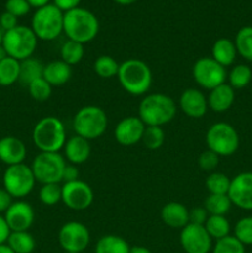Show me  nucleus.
Returning <instances> with one entry per match:
<instances>
[{
    "instance_id": "f257e3e1",
    "label": "nucleus",
    "mask_w": 252,
    "mask_h": 253,
    "mask_svg": "<svg viewBox=\"0 0 252 253\" xmlns=\"http://www.w3.org/2000/svg\"><path fill=\"white\" fill-rule=\"evenodd\" d=\"M177 114V105L169 95L163 93L148 94L138 105V118L146 126H160L170 123Z\"/></svg>"
},
{
    "instance_id": "f03ea898",
    "label": "nucleus",
    "mask_w": 252,
    "mask_h": 253,
    "mask_svg": "<svg viewBox=\"0 0 252 253\" xmlns=\"http://www.w3.org/2000/svg\"><path fill=\"white\" fill-rule=\"evenodd\" d=\"M118 79L125 91L135 96L145 95L152 85V72L146 62L130 58L120 63Z\"/></svg>"
},
{
    "instance_id": "7ed1b4c3",
    "label": "nucleus",
    "mask_w": 252,
    "mask_h": 253,
    "mask_svg": "<svg viewBox=\"0 0 252 253\" xmlns=\"http://www.w3.org/2000/svg\"><path fill=\"white\" fill-rule=\"evenodd\" d=\"M63 32L68 40L88 43L99 32V20L95 15L83 7H77L64 12Z\"/></svg>"
},
{
    "instance_id": "20e7f679",
    "label": "nucleus",
    "mask_w": 252,
    "mask_h": 253,
    "mask_svg": "<svg viewBox=\"0 0 252 253\" xmlns=\"http://www.w3.org/2000/svg\"><path fill=\"white\" fill-rule=\"evenodd\" d=\"M32 141L40 152H59L67 141L64 124L56 116H44L34 126Z\"/></svg>"
},
{
    "instance_id": "39448f33",
    "label": "nucleus",
    "mask_w": 252,
    "mask_h": 253,
    "mask_svg": "<svg viewBox=\"0 0 252 253\" xmlns=\"http://www.w3.org/2000/svg\"><path fill=\"white\" fill-rule=\"evenodd\" d=\"M108 127V115L96 105H86L79 109L73 118L76 135L91 141L101 137Z\"/></svg>"
},
{
    "instance_id": "423d86ee",
    "label": "nucleus",
    "mask_w": 252,
    "mask_h": 253,
    "mask_svg": "<svg viewBox=\"0 0 252 253\" xmlns=\"http://www.w3.org/2000/svg\"><path fill=\"white\" fill-rule=\"evenodd\" d=\"M64 12L56 5L47 4L36 10L31 20V29L42 41H52L63 32Z\"/></svg>"
},
{
    "instance_id": "0eeeda50",
    "label": "nucleus",
    "mask_w": 252,
    "mask_h": 253,
    "mask_svg": "<svg viewBox=\"0 0 252 253\" xmlns=\"http://www.w3.org/2000/svg\"><path fill=\"white\" fill-rule=\"evenodd\" d=\"M37 40L31 27L17 25L15 29L4 32L1 44L7 56L21 62L32 57L37 47Z\"/></svg>"
},
{
    "instance_id": "6e6552de",
    "label": "nucleus",
    "mask_w": 252,
    "mask_h": 253,
    "mask_svg": "<svg viewBox=\"0 0 252 253\" xmlns=\"http://www.w3.org/2000/svg\"><path fill=\"white\" fill-rule=\"evenodd\" d=\"M208 150L216 153L219 157H229L234 155L240 146V137L232 125L227 123H215L208 128L207 136Z\"/></svg>"
},
{
    "instance_id": "1a4fd4ad",
    "label": "nucleus",
    "mask_w": 252,
    "mask_h": 253,
    "mask_svg": "<svg viewBox=\"0 0 252 253\" xmlns=\"http://www.w3.org/2000/svg\"><path fill=\"white\" fill-rule=\"evenodd\" d=\"M66 158L59 152H40L30 166L36 182L41 184L62 182Z\"/></svg>"
},
{
    "instance_id": "9d476101",
    "label": "nucleus",
    "mask_w": 252,
    "mask_h": 253,
    "mask_svg": "<svg viewBox=\"0 0 252 253\" xmlns=\"http://www.w3.org/2000/svg\"><path fill=\"white\" fill-rule=\"evenodd\" d=\"M36 179L30 166L25 163L9 166L2 175L4 189L15 199H22L34 190Z\"/></svg>"
},
{
    "instance_id": "9b49d317",
    "label": "nucleus",
    "mask_w": 252,
    "mask_h": 253,
    "mask_svg": "<svg viewBox=\"0 0 252 253\" xmlns=\"http://www.w3.org/2000/svg\"><path fill=\"white\" fill-rule=\"evenodd\" d=\"M193 79L203 89L211 90L227 78L226 68L215 62L211 57H202L194 63L192 69Z\"/></svg>"
},
{
    "instance_id": "f8f14e48",
    "label": "nucleus",
    "mask_w": 252,
    "mask_h": 253,
    "mask_svg": "<svg viewBox=\"0 0 252 253\" xmlns=\"http://www.w3.org/2000/svg\"><path fill=\"white\" fill-rule=\"evenodd\" d=\"M58 242L64 252L82 253L90 244V232L82 222L68 221L59 229Z\"/></svg>"
},
{
    "instance_id": "ddd939ff",
    "label": "nucleus",
    "mask_w": 252,
    "mask_h": 253,
    "mask_svg": "<svg viewBox=\"0 0 252 253\" xmlns=\"http://www.w3.org/2000/svg\"><path fill=\"white\" fill-rule=\"evenodd\" d=\"M93 189L83 180L78 179L62 185V202L68 209L82 211L88 209L93 204Z\"/></svg>"
},
{
    "instance_id": "4468645a",
    "label": "nucleus",
    "mask_w": 252,
    "mask_h": 253,
    "mask_svg": "<svg viewBox=\"0 0 252 253\" xmlns=\"http://www.w3.org/2000/svg\"><path fill=\"white\" fill-rule=\"evenodd\" d=\"M179 242L185 253H209L212 250V239L204 225L189 222L180 230Z\"/></svg>"
},
{
    "instance_id": "2eb2a0df",
    "label": "nucleus",
    "mask_w": 252,
    "mask_h": 253,
    "mask_svg": "<svg viewBox=\"0 0 252 253\" xmlns=\"http://www.w3.org/2000/svg\"><path fill=\"white\" fill-rule=\"evenodd\" d=\"M4 217L10 231H29L35 221L34 208L25 200L12 202Z\"/></svg>"
},
{
    "instance_id": "dca6fc26",
    "label": "nucleus",
    "mask_w": 252,
    "mask_h": 253,
    "mask_svg": "<svg viewBox=\"0 0 252 253\" xmlns=\"http://www.w3.org/2000/svg\"><path fill=\"white\" fill-rule=\"evenodd\" d=\"M227 195L239 209L252 210V172H242L232 178Z\"/></svg>"
},
{
    "instance_id": "f3484780",
    "label": "nucleus",
    "mask_w": 252,
    "mask_h": 253,
    "mask_svg": "<svg viewBox=\"0 0 252 253\" xmlns=\"http://www.w3.org/2000/svg\"><path fill=\"white\" fill-rule=\"evenodd\" d=\"M146 125L138 116H127L120 120L114 130V137L121 146H133L142 140Z\"/></svg>"
},
{
    "instance_id": "a211bd4d",
    "label": "nucleus",
    "mask_w": 252,
    "mask_h": 253,
    "mask_svg": "<svg viewBox=\"0 0 252 253\" xmlns=\"http://www.w3.org/2000/svg\"><path fill=\"white\" fill-rule=\"evenodd\" d=\"M179 108L183 113L192 119H200L207 114L208 99L199 89H185L179 98Z\"/></svg>"
},
{
    "instance_id": "6ab92c4d",
    "label": "nucleus",
    "mask_w": 252,
    "mask_h": 253,
    "mask_svg": "<svg viewBox=\"0 0 252 253\" xmlns=\"http://www.w3.org/2000/svg\"><path fill=\"white\" fill-rule=\"evenodd\" d=\"M27 150L25 143L15 136H5L0 138V162L9 166L24 163Z\"/></svg>"
},
{
    "instance_id": "aec40b11",
    "label": "nucleus",
    "mask_w": 252,
    "mask_h": 253,
    "mask_svg": "<svg viewBox=\"0 0 252 253\" xmlns=\"http://www.w3.org/2000/svg\"><path fill=\"white\" fill-rule=\"evenodd\" d=\"M161 219L170 229H179L189 224V209L178 202H169L161 209Z\"/></svg>"
},
{
    "instance_id": "412c9836",
    "label": "nucleus",
    "mask_w": 252,
    "mask_h": 253,
    "mask_svg": "<svg viewBox=\"0 0 252 253\" xmlns=\"http://www.w3.org/2000/svg\"><path fill=\"white\" fill-rule=\"evenodd\" d=\"M64 158L72 165H82L90 157V141L74 135L69 137L64 143Z\"/></svg>"
},
{
    "instance_id": "4be33fe9",
    "label": "nucleus",
    "mask_w": 252,
    "mask_h": 253,
    "mask_svg": "<svg viewBox=\"0 0 252 253\" xmlns=\"http://www.w3.org/2000/svg\"><path fill=\"white\" fill-rule=\"evenodd\" d=\"M207 99L210 110L215 113H225L234 104L235 89H232L227 83H222L216 88L211 89Z\"/></svg>"
},
{
    "instance_id": "5701e85b",
    "label": "nucleus",
    "mask_w": 252,
    "mask_h": 253,
    "mask_svg": "<svg viewBox=\"0 0 252 253\" xmlns=\"http://www.w3.org/2000/svg\"><path fill=\"white\" fill-rule=\"evenodd\" d=\"M43 78L52 86L64 85L72 78V67L62 59L49 62V63L44 64Z\"/></svg>"
},
{
    "instance_id": "b1692460",
    "label": "nucleus",
    "mask_w": 252,
    "mask_h": 253,
    "mask_svg": "<svg viewBox=\"0 0 252 253\" xmlns=\"http://www.w3.org/2000/svg\"><path fill=\"white\" fill-rule=\"evenodd\" d=\"M237 49L235 42L230 39H219L211 47V58L222 67L232 66L236 59Z\"/></svg>"
},
{
    "instance_id": "393cba45",
    "label": "nucleus",
    "mask_w": 252,
    "mask_h": 253,
    "mask_svg": "<svg viewBox=\"0 0 252 253\" xmlns=\"http://www.w3.org/2000/svg\"><path fill=\"white\" fill-rule=\"evenodd\" d=\"M43 68L44 64H42V62L37 58L30 57V58L24 59L20 62L19 82L27 86L34 81L43 77Z\"/></svg>"
},
{
    "instance_id": "a878e982",
    "label": "nucleus",
    "mask_w": 252,
    "mask_h": 253,
    "mask_svg": "<svg viewBox=\"0 0 252 253\" xmlns=\"http://www.w3.org/2000/svg\"><path fill=\"white\" fill-rule=\"evenodd\" d=\"M130 245L116 235H105L96 242L95 253H130Z\"/></svg>"
},
{
    "instance_id": "bb28decb",
    "label": "nucleus",
    "mask_w": 252,
    "mask_h": 253,
    "mask_svg": "<svg viewBox=\"0 0 252 253\" xmlns=\"http://www.w3.org/2000/svg\"><path fill=\"white\" fill-rule=\"evenodd\" d=\"M6 245L15 253H32L36 247V241L29 231H11Z\"/></svg>"
},
{
    "instance_id": "cd10ccee",
    "label": "nucleus",
    "mask_w": 252,
    "mask_h": 253,
    "mask_svg": "<svg viewBox=\"0 0 252 253\" xmlns=\"http://www.w3.org/2000/svg\"><path fill=\"white\" fill-rule=\"evenodd\" d=\"M204 227L208 234L210 235V237L215 241L229 236L230 230H231L229 220L221 215H209L207 222L204 224Z\"/></svg>"
},
{
    "instance_id": "c85d7f7f",
    "label": "nucleus",
    "mask_w": 252,
    "mask_h": 253,
    "mask_svg": "<svg viewBox=\"0 0 252 253\" xmlns=\"http://www.w3.org/2000/svg\"><path fill=\"white\" fill-rule=\"evenodd\" d=\"M20 61L6 57L0 61V86H9L19 82Z\"/></svg>"
},
{
    "instance_id": "c756f323",
    "label": "nucleus",
    "mask_w": 252,
    "mask_h": 253,
    "mask_svg": "<svg viewBox=\"0 0 252 253\" xmlns=\"http://www.w3.org/2000/svg\"><path fill=\"white\" fill-rule=\"evenodd\" d=\"M232 203L227 194H209L204 202V209L209 215L225 216L230 211Z\"/></svg>"
},
{
    "instance_id": "7c9ffc66",
    "label": "nucleus",
    "mask_w": 252,
    "mask_h": 253,
    "mask_svg": "<svg viewBox=\"0 0 252 253\" xmlns=\"http://www.w3.org/2000/svg\"><path fill=\"white\" fill-rule=\"evenodd\" d=\"M237 54L246 61L252 62V26H244L237 31L235 37Z\"/></svg>"
},
{
    "instance_id": "2f4dec72",
    "label": "nucleus",
    "mask_w": 252,
    "mask_h": 253,
    "mask_svg": "<svg viewBox=\"0 0 252 253\" xmlns=\"http://www.w3.org/2000/svg\"><path fill=\"white\" fill-rule=\"evenodd\" d=\"M84 53V44L72 40H67L61 47V59L71 67L78 64L83 59Z\"/></svg>"
},
{
    "instance_id": "473e14b6",
    "label": "nucleus",
    "mask_w": 252,
    "mask_h": 253,
    "mask_svg": "<svg viewBox=\"0 0 252 253\" xmlns=\"http://www.w3.org/2000/svg\"><path fill=\"white\" fill-rule=\"evenodd\" d=\"M119 67H120V63H118L115 58H113L111 56H108V54H103V56H99L95 59L93 68L94 72L100 78L110 79L118 76Z\"/></svg>"
},
{
    "instance_id": "72a5a7b5",
    "label": "nucleus",
    "mask_w": 252,
    "mask_h": 253,
    "mask_svg": "<svg viewBox=\"0 0 252 253\" xmlns=\"http://www.w3.org/2000/svg\"><path fill=\"white\" fill-rule=\"evenodd\" d=\"M229 85L232 89H242L246 85H249V83L252 79V71L247 64H236L231 68L229 76Z\"/></svg>"
},
{
    "instance_id": "f704fd0d",
    "label": "nucleus",
    "mask_w": 252,
    "mask_h": 253,
    "mask_svg": "<svg viewBox=\"0 0 252 253\" xmlns=\"http://www.w3.org/2000/svg\"><path fill=\"white\" fill-rule=\"evenodd\" d=\"M230 183H231V179L226 174L212 172L205 180V187L209 194H227L230 189Z\"/></svg>"
},
{
    "instance_id": "c9c22d12",
    "label": "nucleus",
    "mask_w": 252,
    "mask_h": 253,
    "mask_svg": "<svg viewBox=\"0 0 252 253\" xmlns=\"http://www.w3.org/2000/svg\"><path fill=\"white\" fill-rule=\"evenodd\" d=\"M165 140L166 133L162 127H160V126H146L141 141L146 146V148L151 151H156L162 147Z\"/></svg>"
},
{
    "instance_id": "e433bc0d",
    "label": "nucleus",
    "mask_w": 252,
    "mask_h": 253,
    "mask_svg": "<svg viewBox=\"0 0 252 253\" xmlns=\"http://www.w3.org/2000/svg\"><path fill=\"white\" fill-rule=\"evenodd\" d=\"M39 197L42 204L47 207H53L62 202V185H59V183L42 184L40 188Z\"/></svg>"
},
{
    "instance_id": "4c0bfd02",
    "label": "nucleus",
    "mask_w": 252,
    "mask_h": 253,
    "mask_svg": "<svg viewBox=\"0 0 252 253\" xmlns=\"http://www.w3.org/2000/svg\"><path fill=\"white\" fill-rule=\"evenodd\" d=\"M212 253H246L245 246L234 236H229L220 239L215 241V245L212 246Z\"/></svg>"
},
{
    "instance_id": "58836bf2",
    "label": "nucleus",
    "mask_w": 252,
    "mask_h": 253,
    "mask_svg": "<svg viewBox=\"0 0 252 253\" xmlns=\"http://www.w3.org/2000/svg\"><path fill=\"white\" fill-rule=\"evenodd\" d=\"M31 98L36 101H46L52 95V85L42 77L27 85Z\"/></svg>"
},
{
    "instance_id": "ea45409f",
    "label": "nucleus",
    "mask_w": 252,
    "mask_h": 253,
    "mask_svg": "<svg viewBox=\"0 0 252 253\" xmlns=\"http://www.w3.org/2000/svg\"><path fill=\"white\" fill-rule=\"evenodd\" d=\"M234 236L244 246L252 245V216H245L236 222L234 229Z\"/></svg>"
},
{
    "instance_id": "a19ab883",
    "label": "nucleus",
    "mask_w": 252,
    "mask_h": 253,
    "mask_svg": "<svg viewBox=\"0 0 252 253\" xmlns=\"http://www.w3.org/2000/svg\"><path fill=\"white\" fill-rule=\"evenodd\" d=\"M219 156L212 151L207 150L202 152L198 158V166L204 172H212L219 165Z\"/></svg>"
},
{
    "instance_id": "79ce46f5",
    "label": "nucleus",
    "mask_w": 252,
    "mask_h": 253,
    "mask_svg": "<svg viewBox=\"0 0 252 253\" xmlns=\"http://www.w3.org/2000/svg\"><path fill=\"white\" fill-rule=\"evenodd\" d=\"M30 9H31V6L27 2V0H7L6 4H5V11L10 12L17 19L29 14Z\"/></svg>"
},
{
    "instance_id": "37998d69",
    "label": "nucleus",
    "mask_w": 252,
    "mask_h": 253,
    "mask_svg": "<svg viewBox=\"0 0 252 253\" xmlns=\"http://www.w3.org/2000/svg\"><path fill=\"white\" fill-rule=\"evenodd\" d=\"M209 214H208L207 210L204 209V207L199 208H193L189 210V222L190 224L195 225H204L207 222Z\"/></svg>"
},
{
    "instance_id": "c03bdc74",
    "label": "nucleus",
    "mask_w": 252,
    "mask_h": 253,
    "mask_svg": "<svg viewBox=\"0 0 252 253\" xmlns=\"http://www.w3.org/2000/svg\"><path fill=\"white\" fill-rule=\"evenodd\" d=\"M17 25V17L10 12L5 11L0 15V29L4 30V32L15 29Z\"/></svg>"
},
{
    "instance_id": "a18cd8bd",
    "label": "nucleus",
    "mask_w": 252,
    "mask_h": 253,
    "mask_svg": "<svg viewBox=\"0 0 252 253\" xmlns=\"http://www.w3.org/2000/svg\"><path fill=\"white\" fill-rule=\"evenodd\" d=\"M79 179V170L76 165H66L63 170V177H62V182L69 183L74 182V180Z\"/></svg>"
},
{
    "instance_id": "49530a36",
    "label": "nucleus",
    "mask_w": 252,
    "mask_h": 253,
    "mask_svg": "<svg viewBox=\"0 0 252 253\" xmlns=\"http://www.w3.org/2000/svg\"><path fill=\"white\" fill-rule=\"evenodd\" d=\"M82 0H53V5H56L61 11L67 12L79 7Z\"/></svg>"
},
{
    "instance_id": "de8ad7c7",
    "label": "nucleus",
    "mask_w": 252,
    "mask_h": 253,
    "mask_svg": "<svg viewBox=\"0 0 252 253\" xmlns=\"http://www.w3.org/2000/svg\"><path fill=\"white\" fill-rule=\"evenodd\" d=\"M12 199H14V198H12L4 188H0V214H1V212L5 214V211H6V210L9 209L10 205L12 204Z\"/></svg>"
},
{
    "instance_id": "09e8293b",
    "label": "nucleus",
    "mask_w": 252,
    "mask_h": 253,
    "mask_svg": "<svg viewBox=\"0 0 252 253\" xmlns=\"http://www.w3.org/2000/svg\"><path fill=\"white\" fill-rule=\"evenodd\" d=\"M10 232L11 231H10L9 226H7L6 221H5V217L0 214V245L6 244Z\"/></svg>"
},
{
    "instance_id": "8fccbe9b",
    "label": "nucleus",
    "mask_w": 252,
    "mask_h": 253,
    "mask_svg": "<svg viewBox=\"0 0 252 253\" xmlns=\"http://www.w3.org/2000/svg\"><path fill=\"white\" fill-rule=\"evenodd\" d=\"M49 1H51V0H27V2L30 4V6L36 7V9H40V7L49 4Z\"/></svg>"
},
{
    "instance_id": "3c124183",
    "label": "nucleus",
    "mask_w": 252,
    "mask_h": 253,
    "mask_svg": "<svg viewBox=\"0 0 252 253\" xmlns=\"http://www.w3.org/2000/svg\"><path fill=\"white\" fill-rule=\"evenodd\" d=\"M130 253H152L145 246H132L130 247Z\"/></svg>"
},
{
    "instance_id": "603ef678",
    "label": "nucleus",
    "mask_w": 252,
    "mask_h": 253,
    "mask_svg": "<svg viewBox=\"0 0 252 253\" xmlns=\"http://www.w3.org/2000/svg\"><path fill=\"white\" fill-rule=\"evenodd\" d=\"M0 253H15L6 244L0 245Z\"/></svg>"
},
{
    "instance_id": "864d4df0",
    "label": "nucleus",
    "mask_w": 252,
    "mask_h": 253,
    "mask_svg": "<svg viewBox=\"0 0 252 253\" xmlns=\"http://www.w3.org/2000/svg\"><path fill=\"white\" fill-rule=\"evenodd\" d=\"M115 2H118V4L120 5H131L133 4V2H136L137 0H114Z\"/></svg>"
},
{
    "instance_id": "5fc2aeb1",
    "label": "nucleus",
    "mask_w": 252,
    "mask_h": 253,
    "mask_svg": "<svg viewBox=\"0 0 252 253\" xmlns=\"http://www.w3.org/2000/svg\"><path fill=\"white\" fill-rule=\"evenodd\" d=\"M6 57H9V56H7L6 51H5V48H4V47H2V44H0V61L5 59V58H6Z\"/></svg>"
},
{
    "instance_id": "6e6d98bb",
    "label": "nucleus",
    "mask_w": 252,
    "mask_h": 253,
    "mask_svg": "<svg viewBox=\"0 0 252 253\" xmlns=\"http://www.w3.org/2000/svg\"><path fill=\"white\" fill-rule=\"evenodd\" d=\"M2 36H4V32H2V30L0 29V44L2 43Z\"/></svg>"
},
{
    "instance_id": "4d7b16f0",
    "label": "nucleus",
    "mask_w": 252,
    "mask_h": 253,
    "mask_svg": "<svg viewBox=\"0 0 252 253\" xmlns=\"http://www.w3.org/2000/svg\"><path fill=\"white\" fill-rule=\"evenodd\" d=\"M64 253H77V252H64Z\"/></svg>"
}]
</instances>
